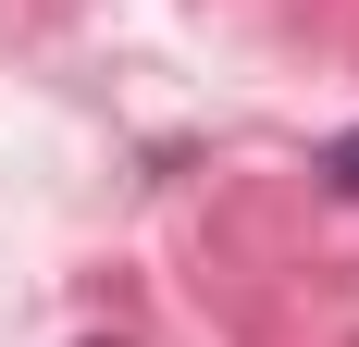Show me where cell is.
<instances>
[{"label": "cell", "instance_id": "obj_1", "mask_svg": "<svg viewBox=\"0 0 359 347\" xmlns=\"http://www.w3.org/2000/svg\"><path fill=\"white\" fill-rule=\"evenodd\" d=\"M323 174H334V186H347V199H359V124H347V137L323 149Z\"/></svg>", "mask_w": 359, "mask_h": 347}]
</instances>
